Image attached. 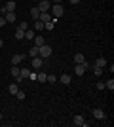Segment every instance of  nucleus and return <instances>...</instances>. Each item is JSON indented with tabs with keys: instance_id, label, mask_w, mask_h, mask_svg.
Returning <instances> with one entry per match:
<instances>
[{
	"instance_id": "a878e982",
	"label": "nucleus",
	"mask_w": 114,
	"mask_h": 127,
	"mask_svg": "<svg viewBox=\"0 0 114 127\" xmlns=\"http://www.w3.org/2000/svg\"><path fill=\"white\" fill-rule=\"evenodd\" d=\"M25 38H27V40H33L34 38V31H29L27 29V31H25Z\"/></svg>"
},
{
	"instance_id": "4be33fe9",
	"label": "nucleus",
	"mask_w": 114,
	"mask_h": 127,
	"mask_svg": "<svg viewBox=\"0 0 114 127\" xmlns=\"http://www.w3.org/2000/svg\"><path fill=\"white\" fill-rule=\"evenodd\" d=\"M34 29H36V31H44V23L40 21V19H34Z\"/></svg>"
},
{
	"instance_id": "b1692460",
	"label": "nucleus",
	"mask_w": 114,
	"mask_h": 127,
	"mask_svg": "<svg viewBox=\"0 0 114 127\" xmlns=\"http://www.w3.org/2000/svg\"><path fill=\"white\" fill-rule=\"evenodd\" d=\"M105 87H107V89H109V91H114V80L110 78L109 82H105Z\"/></svg>"
},
{
	"instance_id": "39448f33",
	"label": "nucleus",
	"mask_w": 114,
	"mask_h": 127,
	"mask_svg": "<svg viewBox=\"0 0 114 127\" xmlns=\"http://www.w3.org/2000/svg\"><path fill=\"white\" fill-rule=\"evenodd\" d=\"M49 0H40V4H38V10L40 11H49Z\"/></svg>"
},
{
	"instance_id": "473e14b6",
	"label": "nucleus",
	"mask_w": 114,
	"mask_h": 127,
	"mask_svg": "<svg viewBox=\"0 0 114 127\" xmlns=\"http://www.w3.org/2000/svg\"><path fill=\"white\" fill-rule=\"evenodd\" d=\"M82 64H84V68H86V70H87V68H91V64L87 63V61H84V63H82Z\"/></svg>"
},
{
	"instance_id": "4468645a",
	"label": "nucleus",
	"mask_w": 114,
	"mask_h": 127,
	"mask_svg": "<svg viewBox=\"0 0 114 127\" xmlns=\"http://www.w3.org/2000/svg\"><path fill=\"white\" fill-rule=\"evenodd\" d=\"M107 63H109V61H107L105 57H99L97 61H95V64H97V66H101V68H105V66H107Z\"/></svg>"
},
{
	"instance_id": "c9c22d12",
	"label": "nucleus",
	"mask_w": 114,
	"mask_h": 127,
	"mask_svg": "<svg viewBox=\"0 0 114 127\" xmlns=\"http://www.w3.org/2000/svg\"><path fill=\"white\" fill-rule=\"evenodd\" d=\"M2 44H4V40H2V38H0V48H2Z\"/></svg>"
},
{
	"instance_id": "393cba45",
	"label": "nucleus",
	"mask_w": 114,
	"mask_h": 127,
	"mask_svg": "<svg viewBox=\"0 0 114 127\" xmlns=\"http://www.w3.org/2000/svg\"><path fill=\"white\" fill-rule=\"evenodd\" d=\"M15 38H17V40H23V38H25V31L17 29V31H15Z\"/></svg>"
},
{
	"instance_id": "7c9ffc66",
	"label": "nucleus",
	"mask_w": 114,
	"mask_h": 127,
	"mask_svg": "<svg viewBox=\"0 0 114 127\" xmlns=\"http://www.w3.org/2000/svg\"><path fill=\"white\" fill-rule=\"evenodd\" d=\"M29 78H31V80L34 82V80H36V72H33V70H31V74H29Z\"/></svg>"
},
{
	"instance_id": "72a5a7b5",
	"label": "nucleus",
	"mask_w": 114,
	"mask_h": 127,
	"mask_svg": "<svg viewBox=\"0 0 114 127\" xmlns=\"http://www.w3.org/2000/svg\"><path fill=\"white\" fill-rule=\"evenodd\" d=\"M69 2H71V4H78V2H80V0H69Z\"/></svg>"
},
{
	"instance_id": "7ed1b4c3",
	"label": "nucleus",
	"mask_w": 114,
	"mask_h": 127,
	"mask_svg": "<svg viewBox=\"0 0 114 127\" xmlns=\"http://www.w3.org/2000/svg\"><path fill=\"white\" fill-rule=\"evenodd\" d=\"M13 10H15V2L10 0V2L4 4V8H0V15H4V13H8V11H13Z\"/></svg>"
},
{
	"instance_id": "cd10ccee",
	"label": "nucleus",
	"mask_w": 114,
	"mask_h": 127,
	"mask_svg": "<svg viewBox=\"0 0 114 127\" xmlns=\"http://www.w3.org/2000/svg\"><path fill=\"white\" fill-rule=\"evenodd\" d=\"M19 29H21V31H27V29H29V23L27 21H21V23H19Z\"/></svg>"
},
{
	"instance_id": "aec40b11",
	"label": "nucleus",
	"mask_w": 114,
	"mask_h": 127,
	"mask_svg": "<svg viewBox=\"0 0 114 127\" xmlns=\"http://www.w3.org/2000/svg\"><path fill=\"white\" fill-rule=\"evenodd\" d=\"M91 68H93V74H95V76H103V68H101V66H97V64H93Z\"/></svg>"
},
{
	"instance_id": "0eeeda50",
	"label": "nucleus",
	"mask_w": 114,
	"mask_h": 127,
	"mask_svg": "<svg viewBox=\"0 0 114 127\" xmlns=\"http://www.w3.org/2000/svg\"><path fill=\"white\" fill-rule=\"evenodd\" d=\"M84 72H86L84 64H82V63H78V64L74 66V74H76V76H84Z\"/></svg>"
},
{
	"instance_id": "1a4fd4ad",
	"label": "nucleus",
	"mask_w": 114,
	"mask_h": 127,
	"mask_svg": "<svg viewBox=\"0 0 114 127\" xmlns=\"http://www.w3.org/2000/svg\"><path fill=\"white\" fill-rule=\"evenodd\" d=\"M57 80H59L61 84H65V85H69V84H71V82H72V78H71V76H69V74H63V76H59V78H57Z\"/></svg>"
},
{
	"instance_id": "412c9836",
	"label": "nucleus",
	"mask_w": 114,
	"mask_h": 127,
	"mask_svg": "<svg viewBox=\"0 0 114 127\" xmlns=\"http://www.w3.org/2000/svg\"><path fill=\"white\" fill-rule=\"evenodd\" d=\"M17 91H19V87H17V84H11L10 87H8V93H11V95H15Z\"/></svg>"
},
{
	"instance_id": "20e7f679",
	"label": "nucleus",
	"mask_w": 114,
	"mask_h": 127,
	"mask_svg": "<svg viewBox=\"0 0 114 127\" xmlns=\"http://www.w3.org/2000/svg\"><path fill=\"white\" fill-rule=\"evenodd\" d=\"M93 118H95V120H105L107 114H105L103 108H93Z\"/></svg>"
},
{
	"instance_id": "f3484780",
	"label": "nucleus",
	"mask_w": 114,
	"mask_h": 127,
	"mask_svg": "<svg viewBox=\"0 0 114 127\" xmlns=\"http://www.w3.org/2000/svg\"><path fill=\"white\" fill-rule=\"evenodd\" d=\"M46 78H48L46 72H38V74H36V80H38V82H42V84H46Z\"/></svg>"
},
{
	"instance_id": "9d476101",
	"label": "nucleus",
	"mask_w": 114,
	"mask_h": 127,
	"mask_svg": "<svg viewBox=\"0 0 114 127\" xmlns=\"http://www.w3.org/2000/svg\"><path fill=\"white\" fill-rule=\"evenodd\" d=\"M11 76L21 82V78H19V66H17V64H11Z\"/></svg>"
},
{
	"instance_id": "e433bc0d",
	"label": "nucleus",
	"mask_w": 114,
	"mask_h": 127,
	"mask_svg": "<svg viewBox=\"0 0 114 127\" xmlns=\"http://www.w3.org/2000/svg\"><path fill=\"white\" fill-rule=\"evenodd\" d=\"M0 120H2V114H0Z\"/></svg>"
},
{
	"instance_id": "f704fd0d",
	"label": "nucleus",
	"mask_w": 114,
	"mask_h": 127,
	"mask_svg": "<svg viewBox=\"0 0 114 127\" xmlns=\"http://www.w3.org/2000/svg\"><path fill=\"white\" fill-rule=\"evenodd\" d=\"M51 2H53V4H61V0H51Z\"/></svg>"
},
{
	"instance_id": "ddd939ff",
	"label": "nucleus",
	"mask_w": 114,
	"mask_h": 127,
	"mask_svg": "<svg viewBox=\"0 0 114 127\" xmlns=\"http://www.w3.org/2000/svg\"><path fill=\"white\" fill-rule=\"evenodd\" d=\"M33 42H34V46H44V44H46V40H44V36H34Z\"/></svg>"
},
{
	"instance_id": "f03ea898",
	"label": "nucleus",
	"mask_w": 114,
	"mask_h": 127,
	"mask_svg": "<svg viewBox=\"0 0 114 127\" xmlns=\"http://www.w3.org/2000/svg\"><path fill=\"white\" fill-rule=\"evenodd\" d=\"M49 13H51L53 17H57V19H59V17L63 15V6H61V4H53L51 8H49Z\"/></svg>"
},
{
	"instance_id": "5701e85b",
	"label": "nucleus",
	"mask_w": 114,
	"mask_h": 127,
	"mask_svg": "<svg viewBox=\"0 0 114 127\" xmlns=\"http://www.w3.org/2000/svg\"><path fill=\"white\" fill-rule=\"evenodd\" d=\"M29 55L31 57H38V46H33V48L29 49Z\"/></svg>"
},
{
	"instance_id": "dca6fc26",
	"label": "nucleus",
	"mask_w": 114,
	"mask_h": 127,
	"mask_svg": "<svg viewBox=\"0 0 114 127\" xmlns=\"http://www.w3.org/2000/svg\"><path fill=\"white\" fill-rule=\"evenodd\" d=\"M31 17H33V19H38V17H40V10H38V6H34L33 10H31Z\"/></svg>"
},
{
	"instance_id": "6ab92c4d",
	"label": "nucleus",
	"mask_w": 114,
	"mask_h": 127,
	"mask_svg": "<svg viewBox=\"0 0 114 127\" xmlns=\"http://www.w3.org/2000/svg\"><path fill=\"white\" fill-rule=\"evenodd\" d=\"M74 61H76V64H78V63H84V61H86L84 53H76V55H74Z\"/></svg>"
},
{
	"instance_id": "c85d7f7f",
	"label": "nucleus",
	"mask_w": 114,
	"mask_h": 127,
	"mask_svg": "<svg viewBox=\"0 0 114 127\" xmlns=\"http://www.w3.org/2000/svg\"><path fill=\"white\" fill-rule=\"evenodd\" d=\"M15 97L19 99V101H23V99H25V93H23V91H17V93H15Z\"/></svg>"
},
{
	"instance_id": "2eb2a0df",
	"label": "nucleus",
	"mask_w": 114,
	"mask_h": 127,
	"mask_svg": "<svg viewBox=\"0 0 114 127\" xmlns=\"http://www.w3.org/2000/svg\"><path fill=\"white\" fill-rule=\"evenodd\" d=\"M23 59H25V57H23V55H13L10 63H11V64H19V63H21V61H23Z\"/></svg>"
},
{
	"instance_id": "a211bd4d",
	"label": "nucleus",
	"mask_w": 114,
	"mask_h": 127,
	"mask_svg": "<svg viewBox=\"0 0 114 127\" xmlns=\"http://www.w3.org/2000/svg\"><path fill=\"white\" fill-rule=\"evenodd\" d=\"M29 74H31V70H29V68H21V70H19V78H29Z\"/></svg>"
},
{
	"instance_id": "f257e3e1",
	"label": "nucleus",
	"mask_w": 114,
	"mask_h": 127,
	"mask_svg": "<svg viewBox=\"0 0 114 127\" xmlns=\"http://www.w3.org/2000/svg\"><path fill=\"white\" fill-rule=\"evenodd\" d=\"M49 55H51V48L49 46H38V57H42V59H48Z\"/></svg>"
},
{
	"instance_id": "2f4dec72",
	"label": "nucleus",
	"mask_w": 114,
	"mask_h": 127,
	"mask_svg": "<svg viewBox=\"0 0 114 127\" xmlns=\"http://www.w3.org/2000/svg\"><path fill=\"white\" fill-rule=\"evenodd\" d=\"M97 89H99V91L105 89V82H99V84H97Z\"/></svg>"
},
{
	"instance_id": "f8f14e48",
	"label": "nucleus",
	"mask_w": 114,
	"mask_h": 127,
	"mask_svg": "<svg viewBox=\"0 0 114 127\" xmlns=\"http://www.w3.org/2000/svg\"><path fill=\"white\" fill-rule=\"evenodd\" d=\"M42 61H44L42 57H33V66H34V70L42 66Z\"/></svg>"
},
{
	"instance_id": "c756f323",
	"label": "nucleus",
	"mask_w": 114,
	"mask_h": 127,
	"mask_svg": "<svg viewBox=\"0 0 114 127\" xmlns=\"http://www.w3.org/2000/svg\"><path fill=\"white\" fill-rule=\"evenodd\" d=\"M4 25H6V17L0 15V27H4Z\"/></svg>"
},
{
	"instance_id": "423d86ee",
	"label": "nucleus",
	"mask_w": 114,
	"mask_h": 127,
	"mask_svg": "<svg viewBox=\"0 0 114 127\" xmlns=\"http://www.w3.org/2000/svg\"><path fill=\"white\" fill-rule=\"evenodd\" d=\"M72 123H74L76 127H84L86 120H84V116H74V118H72Z\"/></svg>"
},
{
	"instance_id": "9b49d317",
	"label": "nucleus",
	"mask_w": 114,
	"mask_h": 127,
	"mask_svg": "<svg viewBox=\"0 0 114 127\" xmlns=\"http://www.w3.org/2000/svg\"><path fill=\"white\" fill-rule=\"evenodd\" d=\"M49 17H51V15H49V11H40V17H38V19H40L42 23H48Z\"/></svg>"
},
{
	"instance_id": "6e6552de",
	"label": "nucleus",
	"mask_w": 114,
	"mask_h": 127,
	"mask_svg": "<svg viewBox=\"0 0 114 127\" xmlns=\"http://www.w3.org/2000/svg\"><path fill=\"white\" fill-rule=\"evenodd\" d=\"M4 17H6V23H13L17 19V17H15V11H8V13H4Z\"/></svg>"
},
{
	"instance_id": "bb28decb",
	"label": "nucleus",
	"mask_w": 114,
	"mask_h": 127,
	"mask_svg": "<svg viewBox=\"0 0 114 127\" xmlns=\"http://www.w3.org/2000/svg\"><path fill=\"white\" fill-rule=\"evenodd\" d=\"M46 82H49V84H55V82H57V76H53V74H48Z\"/></svg>"
}]
</instances>
